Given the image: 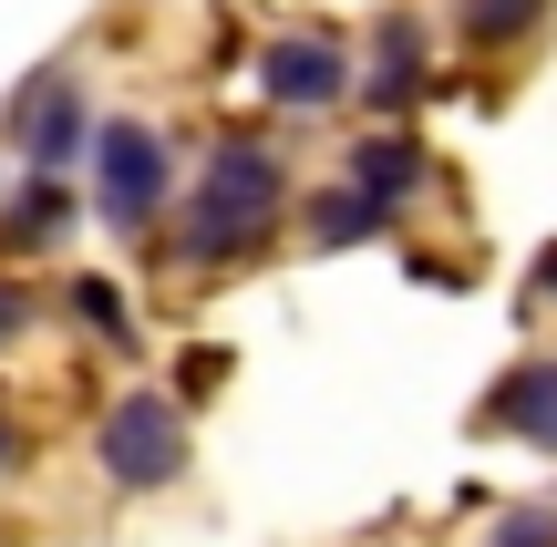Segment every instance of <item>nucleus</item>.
<instances>
[{"instance_id": "17", "label": "nucleus", "mask_w": 557, "mask_h": 547, "mask_svg": "<svg viewBox=\"0 0 557 547\" xmlns=\"http://www.w3.org/2000/svg\"><path fill=\"white\" fill-rule=\"evenodd\" d=\"M0 186H11V176H0Z\"/></svg>"}, {"instance_id": "12", "label": "nucleus", "mask_w": 557, "mask_h": 547, "mask_svg": "<svg viewBox=\"0 0 557 547\" xmlns=\"http://www.w3.org/2000/svg\"><path fill=\"white\" fill-rule=\"evenodd\" d=\"M73 321L94 331V341H135V300H124L114 279H73Z\"/></svg>"}, {"instance_id": "8", "label": "nucleus", "mask_w": 557, "mask_h": 547, "mask_svg": "<svg viewBox=\"0 0 557 547\" xmlns=\"http://www.w3.org/2000/svg\"><path fill=\"white\" fill-rule=\"evenodd\" d=\"M73 217H83L73 176H21L11 197H0V238H11V248H62Z\"/></svg>"}, {"instance_id": "2", "label": "nucleus", "mask_w": 557, "mask_h": 547, "mask_svg": "<svg viewBox=\"0 0 557 547\" xmlns=\"http://www.w3.org/2000/svg\"><path fill=\"white\" fill-rule=\"evenodd\" d=\"M94 217L114 227V238H145V227L165 217V197H176V145L156 135L145 114H114L94 124Z\"/></svg>"}, {"instance_id": "11", "label": "nucleus", "mask_w": 557, "mask_h": 547, "mask_svg": "<svg viewBox=\"0 0 557 547\" xmlns=\"http://www.w3.org/2000/svg\"><path fill=\"white\" fill-rule=\"evenodd\" d=\"M547 11H557V0H455V32L475 41V52H517Z\"/></svg>"}, {"instance_id": "5", "label": "nucleus", "mask_w": 557, "mask_h": 547, "mask_svg": "<svg viewBox=\"0 0 557 547\" xmlns=\"http://www.w3.org/2000/svg\"><path fill=\"white\" fill-rule=\"evenodd\" d=\"M259 94L278 114H331V103H351V52L331 32H269L259 41Z\"/></svg>"}, {"instance_id": "15", "label": "nucleus", "mask_w": 557, "mask_h": 547, "mask_svg": "<svg viewBox=\"0 0 557 547\" xmlns=\"http://www.w3.org/2000/svg\"><path fill=\"white\" fill-rule=\"evenodd\" d=\"M537 279H547V289H557V248H547V259H537Z\"/></svg>"}, {"instance_id": "9", "label": "nucleus", "mask_w": 557, "mask_h": 547, "mask_svg": "<svg viewBox=\"0 0 557 547\" xmlns=\"http://www.w3.org/2000/svg\"><path fill=\"white\" fill-rule=\"evenodd\" d=\"M485 424H496V434H527L537 455H557V362H517L496 383V403H485Z\"/></svg>"}, {"instance_id": "6", "label": "nucleus", "mask_w": 557, "mask_h": 547, "mask_svg": "<svg viewBox=\"0 0 557 547\" xmlns=\"http://www.w3.org/2000/svg\"><path fill=\"white\" fill-rule=\"evenodd\" d=\"M351 94L382 103V114H403V103L434 94V32H423V11H382L372 21V52L351 62Z\"/></svg>"}, {"instance_id": "4", "label": "nucleus", "mask_w": 557, "mask_h": 547, "mask_svg": "<svg viewBox=\"0 0 557 547\" xmlns=\"http://www.w3.org/2000/svg\"><path fill=\"white\" fill-rule=\"evenodd\" d=\"M94 94H83V73H32L11 94V145H21V165H32V176H73L83 156H94Z\"/></svg>"}, {"instance_id": "13", "label": "nucleus", "mask_w": 557, "mask_h": 547, "mask_svg": "<svg viewBox=\"0 0 557 547\" xmlns=\"http://www.w3.org/2000/svg\"><path fill=\"white\" fill-rule=\"evenodd\" d=\"M496 547H557V507H506L496 517Z\"/></svg>"}, {"instance_id": "3", "label": "nucleus", "mask_w": 557, "mask_h": 547, "mask_svg": "<svg viewBox=\"0 0 557 547\" xmlns=\"http://www.w3.org/2000/svg\"><path fill=\"white\" fill-rule=\"evenodd\" d=\"M94 465L114 496H165L186 475V403L176 393H124L94 424Z\"/></svg>"}, {"instance_id": "7", "label": "nucleus", "mask_w": 557, "mask_h": 547, "mask_svg": "<svg viewBox=\"0 0 557 547\" xmlns=\"http://www.w3.org/2000/svg\"><path fill=\"white\" fill-rule=\"evenodd\" d=\"M341 186H361V197L382 207V217H403V207L434 186V156H423L413 135H361L351 156H341Z\"/></svg>"}, {"instance_id": "1", "label": "nucleus", "mask_w": 557, "mask_h": 547, "mask_svg": "<svg viewBox=\"0 0 557 547\" xmlns=\"http://www.w3.org/2000/svg\"><path fill=\"white\" fill-rule=\"evenodd\" d=\"M278 207H289V156H269L259 135H227V145H207L165 259L176 269H238L278 238Z\"/></svg>"}, {"instance_id": "14", "label": "nucleus", "mask_w": 557, "mask_h": 547, "mask_svg": "<svg viewBox=\"0 0 557 547\" xmlns=\"http://www.w3.org/2000/svg\"><path fill=\"white\" fill-rule=\"evenodd\" d=\"M21 321H32V300H21V289H11V279H0V351H11V341H21Z\"/></svg>"}, {"instance_id": "10", "label": "nucleus", "mask_w": 557, "mask_h": 547, "mask_svg": "<svg viewBox=\"0 0 557 547\" xmlns=\"http://www.w3.org/2000/svg\"><path fill=\"white\" fill-rule=\"evenodd\" d=\"M299 227H310V248H361V238H382L393 217H382L361 186H320V197L299 207Z\"/></svg>"}, {"instance_id": "16", "label": "nucleus", "mask_w": 557, "mask_h": 547, "mask_svg": "<svg viewBox=\"0 0 557 547\" xmlns=\"http://www.w3.org/2000/svg\"><path fill=\"white\" fill-rule=\"evenodd\" d=\"M0 465H11V424H0Z\"/></svg>"}]
</instances>
